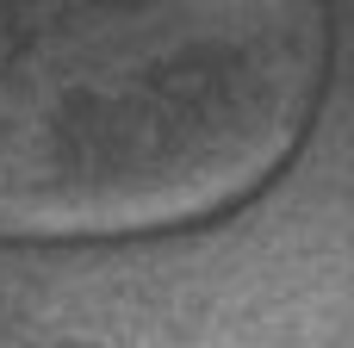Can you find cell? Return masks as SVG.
Masks as SVG:
<instances>
[{
  "mask_svg": "<svg viewBox=\"0 0 354 348\" xmlns=\"http://www.w3.org/2000/svg\"><path fill=\"white\" fill-rule=\"evenodd\" d=\"M25 348H149V342H137V336H124V330L75 324V330H50V336H37V342H25Z\"/></svg>",
  "mask_w": 354,
  "mask_h": 348,
  "instance_id": "cell-1",
  "label": "cell"
}]
</instances>
